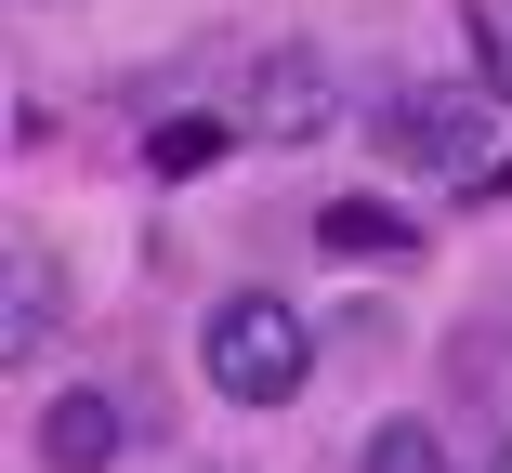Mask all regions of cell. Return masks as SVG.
Returning a JSON list of instances; mask_svg holds the SVG:
<instances>
[{"label": "cell", "instance_id": "obj_6", "mask_svg": "<svg viewBox=\"0 0 512 473\" xmlns=\"http://www.w3.org/2000/svg\"><path fill=\"white\" fill-rule=\"evenodd\" d=\"M316 250L329 263H407L421 237H407V211H381V198H329L316 211Z\"/></svg>", "mask_w": 512, "mask_h": 473}, {"label": "cell", "instance_id": "obj_10", "mask_svg": "<svg viewBox=\"0 0 512 473\" xmlns=\"http://www.w3.org/2000/svg\"><path fill=\"white\" fill-rule=\"evenodd\" d=\"M499 342H512V316H499Z\"/></svg>", "mask_w": 512, "mask_h": 473}, {"label": "cell", "instance_id": "obj_8", "mask_svg": "<svg viewBox=\"0 0 512 473\" xmlns=\"http://www.w3.org/2000/svg\"><path fill=\"white\" fill-rule=\"evenodd\" d=\"M224 145H237L224 119H158V132H145V158H158V171H211Z\"/></svg>", "mask_w": 512, "mask_h": 473}, {"label": "cell", "instance_id": "obj_1", "mask_svg": "<svg viewBox=\"0 0 512 473\" xmlns=\"http://www.w3.org/2000/svg\"><path fill=\"white\" fill-rule=\"evenodd\" d=\"M197 368H211L224 408H289L302 382H316V316H302L289 290H224L211 316H197Z\"/></svg>", "mask_w": 512, "mask_h": 473}, {"label": "cell", "instance_id": "obj_3", "mask_svg": "<svg viewBox=\"0 0 512 473\" xmlns=\"http://www.w3.org/2000/svg\"><path fill=\"white\" fill-rule=\"evenodd\" d=\"M237 119H250L263 145H329V132H342V66H329L316 40H263Z\"/></svg>", "mask_w": 512, "mask_h": 473}, {"label": "cell", "instance_id": "obj_5", "mask_svg": "<svg viewBox=\"0 0 512 473\" xmlns=\"http://www.w3.org/2000/svg\"><path fill=\"white\" fill-rule=\"evenodd\" d=\"M53 329H66V263L40 237H14L0 250V355H40Z\"/></svg>", "mask_w": 512, "mask_h": 473}, {"label": "cell", "instance_id": "obj_7", "mask_svg": "<svg viewBox=\"0 0 512 473\" xmlns=\"http://www.w3.org/2000/svg\"><path fill=\"white\" fill-rule=\"evenodd\" d=\"M355 473H460V447H447L434 421H381V434L355 447Z\"/></svg>", "mask_w": 512, "mask_h": 473}, {"label": "cell", "instance_id": "obj_4", "mask_svg": "<svg viewBox=\"0 0 512 473\" xmlns=\"http://www.w3.org/2000/svg\"><path fill=\"white\" fill-rule=\"evenodd\" d=\"M53 473H106V460H132V408L119 395H92V382H66L53 408H40V434H27Z\"/></svg>", "mask_w": 512, "mask_h": 473}, {"label": "cell", "instance_id": "obj_9", "mask_svg": "<svg viewBox=\"0 0 512 473\" xmlns=\"http://www.w3.org/2000/svg\"><path fill=\"white\" fill-rule=\"evenodd\" d=\"M499 473H512V434H499Z\"/></svg>", "mask_w": 512, "mask_h": 473}, {"label": "cell", "instance_id": "obj_2", "mask_svg": "<svg viewBox=\"0 0 512 473\" xmlns=\"http://www.w3.org/2000/svg\"><path fill=\"white\" fill-rule=\"evenodd\" d=\"M486 92L473 79H381L368 92V158L381 171H421V184H473L486 171Z\"/></svg>", "mask_w": 512, "mask_h": 473}]
</instances>
